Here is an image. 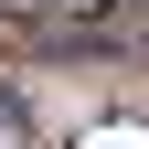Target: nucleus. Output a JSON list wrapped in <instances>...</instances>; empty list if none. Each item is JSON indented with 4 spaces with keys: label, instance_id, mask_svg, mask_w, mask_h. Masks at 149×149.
<instances>
[{
    "label": "nucleus",
    "instance_id": "obj_1",
    "mask_svg": "<svg viewBox=\"0 0 149 149\" xmlns=\"http://www.w3.org/2000/svg\"><path fill=\"white\" fill-rule=\"evenodd\" d=\"M0 149H22V107H11V96H0Z\"/></svg>",
    "mask_w": 149,
    "mask_h": 149
},
{
    "label": "nucleus",
    "instance_id": "obj_2",
    "mask_svg": "<svg viewBox=\"0 0 149 149\" xmlns=\"http://www.w3.org/2000/svg\"><path fill=\"white\" fill-rule=\"evenodd\" d=\"M85 149H149V139H139V128H107V139H85Z\"/></svg>",
    "mask_w": 149,
    "mask_h": 149
}]
</instances>
